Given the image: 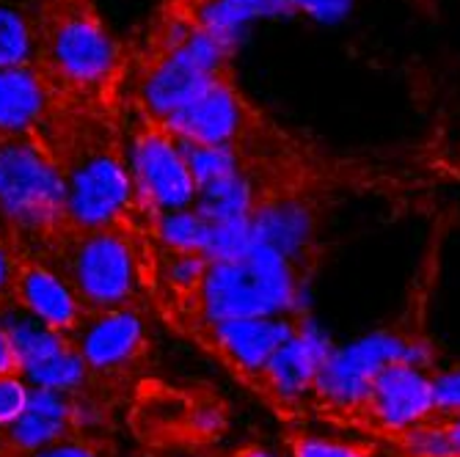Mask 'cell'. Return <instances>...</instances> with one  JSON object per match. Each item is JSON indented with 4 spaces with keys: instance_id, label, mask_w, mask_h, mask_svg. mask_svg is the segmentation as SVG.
I'll list each match as a JSON object with an SVG mask.
<instances>
[{
    "instance_id": "1",
    "label": "cell",
    "mask_w": 460,
    "mask_h": 457,
    "mask_svg": "<svg viewBox=\"0 0 460 457\" xmlns=\"http://www.w3.org/2000/svg\"><path fill=\"white\" fill-rule=\"evenodd\" d=\"M207 322L279 317L298 309L301 278L292 262L254 242L237 259L210 262L199 289Z\"/></svg>"
},
{
    "instance_id": "2",
    "label": "cell",
    "mask_w": 460,
    "mask_h": 457,
    "mask_svg": "<svg viewBox=\"0 0 460 457\" xmlns=\"http://www.w3.org/2000/svg\"><path fill=\"white\" fill-rule=\"evenodd\" d=\"M0 215L22 232L66 218V171L33 136L0 138Z\"/></svg>"
},
{
    "instance_id": "3",
    "label": "cell",
    "mask_w": 460,
    "mask_h": 457,
    "mask_svg": "<svg viewBox=\"0 0 460 457\" xmlns=\"http://www.w3.org/2000/svg\"><path fill=\"white\" fill-rule=\"evenodd\" d=\"M41 58L53 83L94 92L116 75L121 48L94 9L72 0L41 25Z\"/></svg>"
},
{
    "instance_id": "4",
    "label": "cell",
    "mask_w": 460,
    "mask_h": 457,
    "mask_svg": "<svg viewBox=\"0 0 460 457\" xmlns=\"http://www.w3.org/2000/svg\"><path fill=\"white\" fill-rule=\"evenodd\" d=\"M234 48L193 25L188 39L169 53H157L141 77V105L155 124L172 119L218 77L229 75Z\"/></svg>"
},
{
    "instance_id": "5",
    "label": "cell",
    "mask_w": 460,
    "mask_h": 457,
    "mask_svg": "<svg viewBox=\"0 0 460 457\" xmlns=\"http://www.w3.org/2000/svg\"><path fill=\"white\" fill-rule=\"evenodd\" d=\"M433 353L428 345L400 334H369L342 350H333L317 372L314 394L337 410L364 408L375 378L392 364H411L428 369Z\"/></svg>"
},
{
    "instance_id": "6",
    "label": "cell",
    "mask_w": 460,
    "mask_h": 457,
    "mask_svg": "<svg viewBox=\"0 0 460 457\" xmlns=\"http://www.w3.org/2000/svg\"><path fill=\"white\" fill-rule=\"evenodd\" d=\"M133 201L130 165L111 146L83 149L66 169V218L83 232L111 229Z\"/></svg>"
},
{
    "instance_id": "7",
    "label": "cell",
    "mask_w": 460,
    "mask_h": 457,
    "mask_svg": "<svg viewBox=\"0 0 460 457\" xmlns=\"http://www.w3.org/2000/svg\"><path fill=\"white\" fill-rule=\"evenodd\" d=\"M69 284L83 306L100 312L124 309L136 293V257L113 229L83 232L69 251Z\"/></svg>"
},
{
    "instance_id": "8",
    "label": "cell",
    "mask_w": 460,
    "mask_h": 457,
    "mask_svg": "<svg viewBox=\"0 0 460 457\" xmlns=\"http://www.w3.org/2000/svg\"><path fill=\"white\" fill-rule=\"evenodd\" d=\"M128 165L136 185V198L157 215L190 210L196 204L199 190L185 163L182 146L160 124L152 121L133 138Z\"/></svg>"
},
{
    "instance_id": "9",
    "label": "cell",
    "mask_w": 460,
    "mask_h": 457,
    "mask_svg": "<svg viewBox=\"0 0 460 457\" xmlns=\"http://www.w3.org/2000/svg\"><path fill=\"white\" fill-rule=\"evenodd\" d=\"M160 127L177 141L199 146H237L248 127V105L240 97L232 75L218 77L193 102L165 119Z\"/></svg>"
},
{
    "instance_id": "10",
    "label": "cell",
    "mask_w": 460,
    "mask_h": 457,
    "mask_svg": "<svg viewBox=\"0 0 460 457\" xmlns=\"http://www.w3.org/2000/svg\"><path fill=\"white\" fill-rule=\"evenodd\" d=\"M364 408L378 422V427L389 433H405L436 417L433 378L420 366L392 364L375 378Z\"/></svg>"
},
{
    "instance_id": "11",
    "label": "cell",
    "mask_w": 460,
    "mask_h": 457,
    "mask_svg": "<svg viewBox=\"0 0 460 457\" xmlns=\"http://www.w3.org/2000/svg\"><path fill=\"white\" fill-rule=\"evenodd\" d=\"M331 353L333 347L331 339L323 334V328L314 320L304 317L296 322L292 339L268 361L260 381L281 405H296L309 391H314L317 372Z\"/></svg>"
},
{
    "instance_id": "12",
    "label": "cell",
    "mask_w": 460,
    "mask_h": 457,
    "mask_svg": "<svg viewBox=\"0 0 460 457\" xmlns=\"http://www.w3.org/2000/svg\"><path fill=\"white\" fill-rule=\"evenodd\" d=\"M12 295L25 314L58 334H72L83 325V303L75 286L45 265L20 262Z\"/></svg>"
},
{
    "instance_id": "13",
    "label": "cell",
    "mask_w": 460,
    "mask_h": 457,
    "mask_svg": "<svg viewBox=\"0 0 460 457\" xmlns=\"http://www.w3.org/2000/svg\"><path fill=\"white\" fill-rule=\"evenodd\" d=\"M292 334H296V322L284 317L229 320L213 325V342L221 356L245 378H262L268 361L292 339Z\"/></svg>"
},
{
    "instance_id": "14",
    "label": "cell",
    "mask_w": 460,
    "mask_h": 457,
    "mask_svg": "<svg viewBox=\"0 0 460 457\" xmlns=\"http://www.w3.org/2000/svg\"><path fill=\"white\" fill-rule=\"evenodd\" d=\"M53 86L39 64L0 69V138L33 136L53 108Z\"/></svg>"
},
{
    "instance_id": "15",
    "label": "cell",
    "mask_w": 460,
    "mask_h": 457,
    "mask_svg": "<svg viewBox=\"0 0 460 457\" xmlns=\"http://www.w3.org/2000/svg\"><path fill=\"white\" fill-rule=\"evenodd\" d=\"M144 342L146 334L141 317L128 309H113L100 312L92 322H83L75 347L86 358L89 369L111 372L130 366L144 350Z\"/></svg>"
},
{
    "instance_id": "16",
    "label": "cell",
    "mask_w": 460,
    "mask_h": 457,
    "mask_svg": "<svg viewBox=\"0 0 460 457\" xmlns=\"http://www.w3.org/2000/svg\"><path fill=\"white\" fill-rule=\"evenodd\" d=\"M314 221L309 207L296 198H268L257 201L251 213V234L254 242L270 248L292 265H301L309 251Z\"/></svg>"
},
{
    "instance_id": "17",
    "label": "cell",
    "mask_w": 460,
    "mask_h": 457,
    "mask_svg": "<svg viewBox=\"0 0 460 457\" xmlns=\"http://www.w3.org/2000/svg\"><path fill=\"white\" fill-rule=\"evenodd\" d=\"M72 427H75L72 394L31 386L25 413L9 427V444L17 454H31L64 441Z\"/></svg>"
},
{
    "instance_id": "18",
    "label": "cell",
    "mask_w": 460,
    "mask_h": 457,
    "mask_svg": "<svg viewBox=\"0 0 460 457\" xmlns=\"http://www.w3.org/2000/svg\"><path fill=\"white\" fill-rule=\"evenodd\" d=\"M292 14L287 0H193L188 20L224 45H240L245 28L257 20H276Z\"/></svg>"
},
{
    "instance_id": "19",
    "label": "cell",
    "mask_w": 460,
    "mask_h": 457,
    "mask_svg": "<svg viewBox=\"0 0 460 457\" xmlns=\"http://www.w3.org/2000/svg\"><path fill=\"white\" fill-rule=\"evenodd\" d=\"M0 314H4L6 334H9L14 356H17L20 375H25V372H31L39 364L50 361L53 356H58L69 345L64 334H58V330H53L48 325H41L39 320L25 314L20 306L12 312H0Z\"/></svg>"
},
{
    "instance_id": "20",
    "label": "cell",
    "mask_w": 460,
    "mask_h": 457,
    "mask_svg": "<svg viewBox=\"0 0 460 457\" xmlns=\"http://www.w3.org/2000/svg\"><path fill=\"white\" fill-rule=\"evenodd\" d=\"M41 58V28L22 6L0 0V69L36 66Z\"/></svg>"
},
{
    "instance_id": "21",
    "label": "cell",
    "mask_w": 460,
    "mask_h": 457,
    "mask_svg": "<svg viewBox=\"0 0 460 457\" xmlns=\"http://www.w3.org/2000/svg\"><path fill=\"white\" fill-rule=\"evenodd\" d=\"M257 207L254 185L251 180L237 171L226 180H218L213 185H207L196 193L193 210L207 221V224H224V221H240L251 218Z\"/></svg>"
},
{
    "instance_id": "22",
    "label": "cell",
    "mask_w": 460,
    "mask_h": 457,
    "mask_svg": "<svg viewBox=\"0 0 460 457\" xmlns=\"http://www.w3.org/2000/svg\"><path fill=\"white\" fill-rule=\"evenodd\" d=\"M31 386L36 389H50V391H61V394H75L86 386L89 378V364L80 356V350L75 345H66L58 356H53L50 361L33 366L31 372L22 375Z\"/></svg>"
},
{
    "instance_id": "23",
    "label": "cell",
    "mask_w": 460,
    "mask_h": 457,
    "mask_svg": "<svg viewBox=\"0 0 460 457\" xmlns=\"http://www.w3.org/2000/svg\"><path fill=\"white\" fill-rule=\"evenodd\" d=\"M180 146L190 169V177L196 182V190L240 171L237 146H199V144H185V141H180Z\"/></svg>"
},
{
    "instance_id": "24",
    "label": "cell",
    "mask_w": 460,
    "mask_h": 457,
    "mask_svg": "<svg viewBox=\"0 0 460 457\" xmlns=\"http://www.w3.org/2000/svg\"><path fill=\"white\" fill-rule=\"evenodd\" d=\"M207 232H210V224H207L193 207L190 210L157 215V237L165 248H169V251L201 254L204 257Z\"/></svg>"
},
{
    "instance_id": "25",
    "label": "cell",
    "mask_w": 460,
    "mask_h": 457,
    "mask_svg": "<svg viewBox=\"0 0 460 457\" xmlns=\"http://www.w3.org/2000/svg\"><path fill=\"white\" fill-rule=\"evenodd\" d=\"M402 444L413 457H457L455 446L449 441L447 425L428 419L402 433Z\"/></svg>"
},
{
    "instance_id": "26",
    "label": "cell",
    "mask_w": 460,
    "mask_h": 457,
    "mask_svg": "<svg viewBox=\"0 0 460 457\" xmlns=\"http://www.w3.org/2000/svg\"><path fill=\"white\" fill-rule=\"evenodd\" d=\"M207 257L201 254H180V251H169V259H165V278L180 293H199L201 281L207 276Z\"/></svg>"
},
{
    "instance_id": "27",
    "label": "cell",
    "mask_w": 460,
    "mask_h": 457,
    "mask_svg": "<svg viewBox=\"0 0 460 457\" xmlns=\"http://www.w3.org/2000/svg\"><path fill=\"white\" fill-rule=\"evenodd\" d=\"M31 386L22 375H0V427H12L28 408Z\"/></svg>"
},
{
    "instance_id": "28",
    "label": "cell",
    "mask_w": 460,
    "mask_h": 457,
    "mask_svg": "<svg viewBox=\"0 0 460 457\" xmlns=\"http://www.w3.org/2000/svg\"><path fill=\"white\" fill-rule=\"evenodd\" d=\"M292 457H369L361 446L320 438V435H301L292 441Z\"/></svg>"
},
{
    "instance_id": "29",
    "label": "cell",
    "mask_w": 460,
    "mask_h": 457,
    "mask_svg": "<svg viewBox=\"0 0 460 457\" xmlns=\"http://www.w3.org/2000/svg\"><path fill=\"white\" fill-rule=\"evenodd\" d=\"M436 413L444 419H460V369L441 372L433 378Z\"/></svg>"
},
{
    "instance_id": "30",
    "label": "cell",
    "mask_w": 460,
    "mask_h": 457,
    "mask_svg": "<svg viewBox=\"0 0 460 457\" xmlns=\"http://www.w3.org/2000/svg\"><path fill=\"white\" fill-rule=\"evenodd\" d=\"M287 4H289L292 14H306V17H314L323 22L340 20L350 9V0H287Z\"/></svg>"
},
{
    "instance_id": "31",
    "label": "cell",
    "mask_w": 460,
    "mask_h": 457,
    "mask_svg": "<svg viewBox=\"0 0 460 457\" xmlns=\"http://www.w3.org/2000/svg\"><path fill=\"white\" fill-rule=\"evenodd\" d=\"M193 430L199 435H221L224 430V410L218 402H201L193 408Z\"/></svg>"
},
{
    "instance_id": "32",
    "label": "cell",
    "mask_w": 460,
    "mask_h": 457,
    "mask_svg": "<svg viewBox=\"0 0 460 457\" xmlns=\"http://www.w3.org/2000/svg\"><path fill=\"white\" fill-rule=\"evenodd\" d=\"M20 457H100L92 446L86 444H77V441H58L53 446H45L39 452L31 454H20Z\"/></svg>"
},
{
    "instance_id": "33",
    "label": "cell",
    "mask_w": 460,
    "mask_h": 457,
    "mask_svg": "<svg viewBox=\"0 0 460 457\" xmlns=\"http://www.w3.org/2000/svg\"><path fill=\"white\" fill-rule=\"evenodd\" d=\"M17 268L20 262L14 259L12 248L0 240V301H4L6 295L14 293V278H17Z\"/></svg>"
},
{
    "instance_id": "34",
    "label": "cell",
    "mask_w": 460,
    "mask_h": 457,
    "mask_svg": "<svg viewBox=\"0 0 460 457\" xmlns=\"http://www.w3.org/2000/svg\"><path fill=\"white\" fill-rule=\"evenodd\" d=\"M0 375H20L17 356H14L12 339H9L6 325H4V314H0Z\"/></svg>"
},
{
    "instance_id": "35",
    "label": "cell",
    "mask_w": 460,
    "mask_h": 457,
    "mask_svg": "<svg viewBox=\"0 0 460 457\" xmlns=\"http://www.w3.org/2000/svg\"><path fill=\"white\" fill-rule=\"evenodd\" d=\"M447 425V433H449V441L455 446V454L460 457V419H444Z\"/></svg>"
},
{
    "instance_id": "36",
    "label": "cell",
    "mask_w": 460,
    "mask_h": 457,
    "mask_svg": "<svg viewBox=\"0 0 460 457\" xmlns=\"http://www.w3.org/2000/svg\"><path fill=\"white\" fill-rule=\"evenodd\" d=\"M234 457H279V454L270 452V449H265V446H245V449H240Z\"/></svg>"
}]
</instances>
